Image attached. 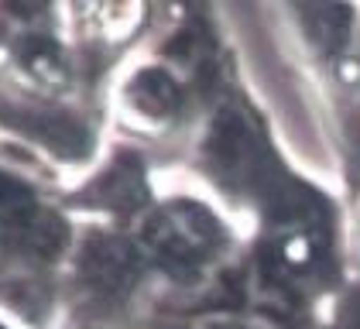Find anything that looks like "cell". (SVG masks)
Instances as JSON below:
<instances>
[{
    "mask_svg": "<svg viewBox=\"0 0 360 329\" xmlns=\"http://www.w3.org/2000/svg\"><path fill=\"white\" fill-rule=\"evenodd\" d=\"M79 274L100 295H124L138 278V257L131 244H124L120 237L93 233L86 237L83 254H79Z\"/></svg>",
    "mask_w": 360,
    "mask_h": 329,
    "instance_id": "6da1fadb",
    "label": "cell"
},
{
    "mask_svg": "<svg viewBox=\"0 0 360 329\" xmlns=\"http://www.w3.org/2000/svg\"><path fill=\"white\" fill-rule=\"evenodd\" d=\"M4 120L14 124V127H21L25 134L38 137L58 158H83L86 148H89L86 131L76 120L62 117V113H28V117H7L4 113Z\"/></svg>",
    "mask_w": 360,
    "mask_h": 329,
    "instance_id": "7a4b0ae2",
    "label": "cell"
},
{
    "mask_svg": "<svg viewBox=\"0 0 360 329\" xmlns=\"http://www.w3.org/2000/svg\"><path fill=\"white\" fill-rule=\"evenodd\" d=\"M93 195L120 213L138 209L141 202L148 199V186H144V168L134 155H120L117 162L93 182Z\"/></svg>",
    "mask_w": 360,
    "mask_h": 329,
    "instance_id": "3957f363",
    "label": "cell"
},
{
    "mask_svg": "<svg viewBox=\"0 0 360 329\" xmlns=\"http://www.w3.org/2000/svg\"><path fill=\"white\" fill-rule=\"evenodd\" d=\"M250 151L254 148H250V134L244 127V120L233 117V113H223L217 120V127H213V134H210V155H213L217 168L244 172L250 164Z\"/></svg>",
    "mask_w": 360,
    "mask_h": 329,
    "instance_id": "277c9868",
    "label": "cell"
},
{
    "mask_svg": "<svg viewBox=\"0 0 360 329\" xmlns=\"http://www.w3.org/2000/svg\"><path fill=\"white\" fill-rule=\"evenodd\" d=\"M131 100L138 103L148 117H172L175 110L182 107V93L172 82L168 72L162 69H144L131 82Z\"/></svg>",
    "mask_w": 360,
    "mask_h": 329,
    "instance_id": "5b68a950",
    "label": "cell"
},
{
    "mask_svg": "<svg viewBox=\"0 0 360 329\" xmlns=\"http://www.w3.org/2000/svg\"><path fill=\"white\" fill-rule=\"evenodd\" d=\"M18 247H25L28 254L41 257V261H52V257H58V254L69 247V226H65V219L56 217V213L38 209V217L21 230Z\"/></svg>",
    "mask_w": 360,
    "mask_h": 329,
    "instance_id": "8992f818",
    "label": "cell"
},
{
    "mask_svg": "<svg viewBox=\"0 0 360 329\" xmlns=\"http://www.w3.org/2000/svg\"><path fill=\"white\" fill-rule=\"evenodd\" d=\"M309 18L316 21V31H319L330 45H336V41L343 38V31H347L350 11H347V7H319V11H312Z\"/></svg>",
    "mask_w": 360,
    "mask_h": 329,
    "instance_id": "52a82bcc",
    "label": "cell"
},
{
    "mask_svg": "<svg viewBox=\"0 0 360 329\" xmlns=\"http://www.w3.org/2000/svg\"><path fill=\"white\" fill-rule=\"evenodd\" d=\"M21 55H25V62L28 65H41V62H49V65H56L58 62V49L49 41V38H28L25 45H21Z\"/></svg>",
    "mask_w": 360,
    "mask_h": 329,
    "instance_id": "ba28073f",
    "label": "cell"
},
{
    "mask_svg": "<svg viewBox=\"0 0 360 329\" xmlns=\"http://www.w3.org/2000/svg\"><path fill=\"white\" fill-rule=\"evenodd\" d=\"M343 329H360V295L350 299L347 312H343Z\"/></svg>",
    "mask_w": 360,
    "mask_h": 329,
    "instance_id": "9c48e42d",
    "label": "cell"
}]
</instances>
